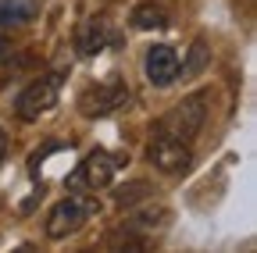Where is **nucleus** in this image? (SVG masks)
I'll return each mask as SVG.
<instances>
[{"label": "nucleus", "mask_w": 257, "mask_h": 253, "mask_svg": "<svg viewBox=\"0 0 257 253\" xmlns=\"http://www.w3.org/2000/svg\"><path fill=\"white\" fill-rule=\"evenodd\" d=\"M96 210H100L96 196H89V193H72V196H64L61 203L50 207L43 228H47L50 239H68V235H75V232L86 225Z\"/></svg>", "instance_id": "f257e3e1"}, {"label": "nucleus", "mask_w": 257, "mask_h": 253, "mask_svg": "<svg viewBox=\"0 0 257 253\" xmlns=\"http://www.w3.org/2000/svg\"><path fill=\"white\" fill-rule=\"evenodd\" d=\"M204 118H207V93H193V97L179 100L165 118L157 121V132H168L182 143H193L204 129Z\"/></svg>", "instance_id": "f03ea898"}, {"label": "nucleus", "mask_w": 257, "mask_h": 253, "mask_svg": "<svg viewBox=\"0 0 257 253\" xmlns=\"http://www.w3.org/2000/svg\"><path fill=\"white\" fill-rule=\"evenodd\" d=\"M125 100H128V86H125V79L107 75V79L93 82L89 89L79 93V111H82L86 118H104V114L125 107Z\"/></svg>", "instance_id": "7ed1b4c3"}, {"label": "nucleus", "mask_w": 257, "mask_h": 253, "mask_svg": "<svg viewBox=\"0 0 257 253\" xmlns=\"http://www.w3.org/2000/svg\"><path fill=\"white\" fill-rule=\"evenodd\" d=\"M147 161L157 171H165V175H179V171H186L193 164V150H189V143H182V139H175L168 132H157L154 129L150 146H147Z\"/></svg>", "instance_id": "20e7f679"}, {"label": "nucleus", "mask_w": 257, "mask_h": 253, "mask_svg": "<svg viewBox=\"0 0 257 253\" xmlns=\"http://www.w3.org/2000/svg\"><path fill=\"white\" fill-rule=\"evenodd\" d=\"M57 97H61V75H43V79H36V82H29V86L18 93V100H15L18 118H22V121L43 118L50 107H57Z\"/></svg>", "instance_id": "39448f33"}, {"label": "nucleus", "mask_w": 257, "mask_h": 253, "mask_svg": "<svg viewBox=\"0 0 257 253\" xmlns=\"http://www.w3.org/2000/svg\"><path fill=\"white\" fill-rule=\"evenodd\" d=\"M114 171H118L114 157L104 153V150H93L86 161L79 164V171L72 175V185H79V189H104V185H111Z\"/></svg>", "instance_id": "423d86ee"}, {"label": "nucleus", "mask_w": 257, "mask_h": 253, "mask_svg": "<svg viewBox=\"0 0 257 253\" xmlns=\"http://www.w3.org/2000/svg\"><path fill=\"white\" fill-rule=\"evenodd\" d=\"M143 68H147V79L150 86H172L179 79V68H182V61L175 54V47L168 43H157L147 50V61H143Z\"/></svg>", "instance_id": "0eeeda50"}, {"label": "nucleus", "mask_w": 257, "mask_h": 253, "mask_svg": "<svg viewBox=\"0 0 257 253\" xmlns=\"http://www.w3.org/2000/svg\"><path fill=\"white\" fill-rule=\"evenodd\" d=\"M133 22L136 29H165L168 25V11L161 8V4H154V0H147V4H140L136 11H133Z\"/></svg>", "instance_id": "6e6552de"}, {"label": "nucleus", "mask_w": 257, "mask_h": 253, "mask_svg": "<svg viewBox=\"0 0 257 253\" xmlns=\"http://www.w3.org/2000/svg\"><path fill=\"white\" fill-rule=\"evenodd\" d=\"M104 40H107L104 22H86V25L79 29V54H86V57L100 54V50H104Z\"/></svg>", "instance_id": "1a4fd4ad"}, {"label": "nucleus", "mask_w": 257, "mask_h": 253, "mask_svg": "<svg viewBox=\"0 0 257 253\" xmlns=\"http://www.w3.org/2000/svg\"><path fill=\"white\" fill-rule=\"evenodd\" d=\"M36 15L32 0H0V25H22Z\"/></svg>", "instance_id": "9d476101"}, {"label": "nucleus", "mask_w": 257, "mask_h": 253, "mask_svg": "<svg viewBox=\"0 0 257 253\" xmlns=\"http://www.w3.org/2000/svg\"><path fill=\"white\" fill-rule=\"evenodd\" d=\"M168 221V210L165 207H147V210H140V214H133L128 217V228H136V232H154V228H161Z\"/></svg>", "instance_id": "9b49d317"}, {"label": "nucleus", "mask_w": 257, "mask_h": 253, "mask_svg": "<svg viewBox=\"0 0 257 253\" xmlns=\"http://www.w3.org/2000/svg\"><path fill=\"white\" fill-rule=\"evenodd\" d=\"M8 146H11V143H8V132L0 129V164H4V157H8Z\"/></svg>", "instance_id": "f8f14e48"}]
</instances>
